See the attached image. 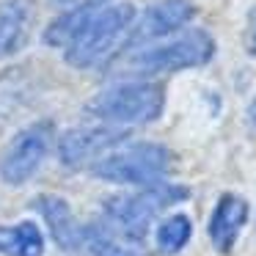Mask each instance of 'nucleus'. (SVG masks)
Returning a JSON list of instances; mask_svg holds the SVG:
<instances>
[{"label": "nucleus", "instance_id": "4468645a", "mask_svg": "<svg viewBox=\"0 0 256 256\" xmlns=\"http://www.w3.org/2000/svg\"><path fill=\"white\" fill-rule=\"evenodd\" d=\"M94 12L96 8H64L56 20H50V25L42 34V42L47 47H56V50H66L83 34V28L94 17Z\"/></svg>", "mask_w": 256, "mask_h": 256}, {"label": "nucleus", "instance_id": "a211bd4d", "mask_svg": "<svg viewBox=\"0 0 256 256\" xmlns=\"http://www.w3.org/2000/svg\"><path fill=\"white\" fill-rule=\"evenodd\" d=\"M250 122H254V127H256V96H254V102H250Z\"/></svg>", "mask_w": 256, "mask_h": 256}, {"label": "nucleus", "instance_id": "7ed1b4c3", "mask_svg": "<svg viewBox=\"0 0 256 256\" xmlns=\"http://www.w3.org/2000/svg\"><path fill=\"white\" fill-rule=\"evenodd\" d=\"M166 110V88L154 80H118L86 102L83 113L100 124L135 127L157 122Z\"/></svg>", "mask_w": 256, "mask_h": 256}, {"label": "nucleus", "instance_id": "9d476101", "mask_svg": "<svg viewBox=\"0 0 256 256\" xmlns=\"http://www.w3.org/2000/svg\"><path fill=\"white\" fill-rule=\"evenodd\" d=\"M34 206L42 212V220L47 226V234L56 240V245L66 254H78L83 248V226L78 223L72 206L66 198L52 193H42L34 198Z\"/></svg>", "mask_w": 256, "mask_h": 256}, {"label": "nucleus", "instance_id": "0eeeda50", "mask_svg": "<svg viewBox=\"0 0 256 256\" xmlns=\"http://www.w3.org/2000/svg\"><path fill=\"white\" fill-rule=\"evenodd\" d=\"M193 17H196V6L190 0H157L149 8H144L140 17H135L132 28H130V34L118 52L127 56V52L157 44V42L188 28V22Z\"/></svg>", "mask_w": 256, "mask_h": 256}, {"label": "nucleus", "instance_id": "f8f14e48", "mask_svg": "<svg viewBox=\"0 0 256 256\" xmlns=\"http://www.w3.org/2000/svg\"><path fill=\"white\" fill-rule=\"evenodd\" d=\"M0 256H44V234L34 220L0 226Z\"/></svg>", "mask_w": 256, "mask_h": 256}, {"label": "nucleus", "instance_id": "dca6fc26", "mask_svg": "<svg viewBox=\"0 0 256 256\" xmlns=\"http://www.w3.org/2000/svg\"><path fill=\"white\" fill-rule=\"evenodd\" d=\"M58 8H102L110 0H52Z\"/></svg>", "mask_w": 256, "mask_h": 256}, {"label": "nucleus", "instance_id": "20e7f679", "mask_svg": "<svg viewBox=\"0 0 256 256\" xmlns=\"http://www.w3.org/2000/svg\"><path fill=\"white\" fill-rule=\"evenodd\" d=\"M132 3H108L96 8L83 34L64 50V61L72 69H94L122 50L130 28L135 22Z\"/></svg>", "mask_w": 256, "mask_h": 256}, {"label": "nucleus", "instance_id": "39448f33", "mask_svg": "<svg viewBox=\"0 0 256 256\" xmlns=\"http://www.w3.org/2000/svg\"><path fill=\"white\" fill-rule=\"evenodd\" d=\"M174 166V154L168 146L140 140V144H127L122 149L108 152L105 157L91 162V174L102 182L110 184H154L162 182Z\"/></svg>", "mask_w": 256, "mask_h": 256}, {"label": "nucleus", "instance_id": "f03ea898", "mask_svg": "<svg viewBox=\"0 0 256 256\" xmlns=\"http://www.w3.org/2000/svg\"><path fill=\"white\" fill-rule=\"evenodd\" d=\"M190 198V190L184 184H168L154 182L132 190V193H113L102 198V212L105 223L124 240L140 245L149 234V226L162 210L176 206Z\"/></svg>", "mask_w": 256, "mask_h": 256}, {"label": "nucleus", "instance_id": "423d86ee", "mask_svg": "<svg viewBox=\"0 0 256 256\" xmlns=\"http://www.w3.org/2000/svg\"><path fill=\"white\" fill-rule=\"evenodd\" d=\"M52 146H56V124L50 118L22 127L0 152V179L8 188L28 184L50 157Z\"/></svg>", "mask_w": 256, "mask_h": 256}, {"label": "nucleus", "instance_id": "1a4fd4ad", "mask_svg": "<svg viewBox=\"0 0 256 256\" xmlns=\"http://www.w3.org/2000/svg\"><path fill=\"white\" fill-rule=\"evenodd\" d=\"M248 201L240 193H223L220 198L212 206L210 223H206V234H210V242L218 254H232L234 245L240 240V232L248 223Z\"/></svg>", "mask_w": 256, "mask_h": 256}, {"label": "nucleus", "instance_id": "9b49d317", "mask_svg": "<svg viewBox=\"0 0 256 256\" xmlns=\"http://www.w3.org/2000/svg\"><path fill=\"white\" fill-rule=\"evenodd\" d=\"M34 0H0V61L25 50L34 34Z\"/></svg>", "mask_w": 256, "mask_h": 256}, {"label": "nucleus", "instance_id": "f3484780", "mask_svg": "<svg viewBox=\"0 0 256 256\" xmlns=\"http://www.w3.org/2000/svg\"><path fill=\"white\" fill-rule=\"evenodd\" d=\"M248 42H250V50L256 52V6L248 12Z\"/></svg>", "mask_w": 256, "mask_h": 256}, {"label": "nucleus", "instance_id": "6e6552de", "mask_svg": "<svg viewBox=\"0 0 256 256\" xmlns=\"http://www.w3.org/2000/svg\"><path fill=\"white\" fill-rule=\"evenodd\" d=\"M130 140L127 127H116V124H83V127H72L56 140L58 146V160L66 168H80L86 162H94L105 157L108 152L118 149L122 144Z\"/></svg>", "mask_w": 256, "mask_h": 256}, {"label": "nucleus", "instance_id": "ddd939ff", "mask_svg": "<svg viewBox=\"0 0 256 256\" xmlns=\"http://www.w3.org/2000/svg\"><path fill=\"white\" fill-rule=\"evenodd\" d=\"M83 248H88L91 256H144L138 245L116 234L105 220H94L83 226Z\"/></svg>", "mask_w": 256, "mask_h": 256}, {"label": "nucleus", "instance_id": "2eb2a0df", "mask_svg": "<svg viewBox=\"0 0 256 256\" xmlns=\"http://www.w3.org/2000/svg\"><path fill=\"white\" fill-rule=\"evenodd\" d=\"M190 237H193V223L184 212H171L168 218H162L154 228V242L157 250L166 256H176L179 250L188 248Z\"/></svg>", "mask_w": 256, "mask_h": 256}, {"label": "nucleus", "instance_id": "f257e3e1", "mask_svg": "<svg viewBox=\"0 0 256 256\" xmlns=\"http://www.w3.org/2000/svg\"><path fill=\"white\" fill-rule=\"evenodd\" d=\"M215 39L210 30L193 28L174 36L168 42H157L144 50L127 52L116 66L118 74H132V80H149L157 74H174L184 69H198L215 58Z\"/></svg>", "mask_w": 256, "mask_h": 256}]
</instances>
